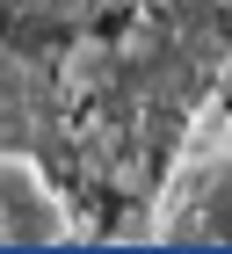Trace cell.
<instances>
[{"mask_svg":"<svg viewBox=\"0 0 232 254\" xmlns=\"http://www.w3.org/2000/svg\"><path fill=\"white\" fill-rule=\"evenodd\" d=\"M160 247H232V109L211 102L174 138V160L145 203V233Z\"/></svg>","mask_w":232,"mask_h":254,"instance_id":"6da1fadb","label":"cell"},{"mask_svg":"<svg viewBox=\"0 0 232 254\" xmlns=\"http://www.w3.org/2000/svg\"><path fill=\"white\" fill-rule=\"evenodd\" d=\"M0 240L7 247H58V240H80V218L65 203L51 175H44L37 153L22 145H0Z\"/></svg>","mask_w":232,"mask_h":254,"instance_id":"7a4b0ae2","label":"cell"},{"mask_svg":"<svg viewBox=\"0 0 232 254\" xmlns=\"http://www.w3.org/2000/svg\"><path fill=\"white\" fill-rule=\"evenodd\" d=\"M22 7H44V15H80V7H102V0H22Z\"/></svg>","mask_w":232,"mask_h":254,"instance_id":"3957f363","label":"cell"}]
</instances>
